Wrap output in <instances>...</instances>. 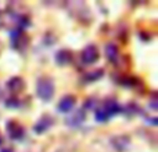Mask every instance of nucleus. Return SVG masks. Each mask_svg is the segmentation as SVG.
Here are the masks:
<instances>
[{
    "label": "nucleus",
    "instance_id": "obj_15",
    "mask_svg": "<svg viewBox=\"0 0 158 152\" xmlns=\"http://www.w3.org/2000/svg\"><path fill=\"white\" fill-rule=\"evenodd\" d=\"M2 50H3V44L0 43V53H2Z\"/></svg>",
    "mask_w": 158,
    "mask_h": 152
},
{
    "label": "nucleus",
    "instance_id": "obj_11",
    "mask_svg": "<svg viewBox=\"0 0 158 152\" xmlns=\"http://www.w3.org/2000/svg\"><path fill=\"white\" fill-rule=\"evenodd\" d=\"M71 55L72 53L68 50H60V51L56 54V62L60 64V65H65L71 61Z\"/></svg>",
    "mask_w": 158,
    "mask_h": 152
},
{
    "label": "nucleus",
    "instance_id": "obj_14",
    "mask_svg": "<svg viewBox=\"0 0 158 152\" xmlns=\"http://www.w3.org/2000/svg\"><path fill=\"white\" fill-rule=\"evenodd\" d=\"M2 152H13V151H11V150H3Z\"/></svg>",
    "mask_w": 158,
    "mask_h": 152
},
{
    "label": "nucleus",
    "instance_id": "obj_12",
    "mask_svg": "<svg viewBox=\"0 0 158 152\" xmlns=\"http://www.w3.org/2000/svg\"><path fill=\"white\" fill-rule=\"evenodd\" d=\"M22 38H24V35H22V29H19V28L14 29L13 32H11V43H13V47L18 49V47L21 46Z\"/></svg>",
    "mask_w": 158,
    "mask_h": 152
},
{
    "label": "nucleus",
    "instance_id": "obj_9",
    "mask_svg": "<svg viewBox=\"0 0 158 152\" xmlns=\"http://www.w3.org/2000/svg\"><path fill=\"white\" fill-rule=\"evenodd\" d=\"M25 87V82L22 80L21 78H18V76H15V78H11L10 80L7 82V89L10 90L11 93H14V94H18V93H21L22 90H24Z\"/></svg>",
    "mask_w": 158,
    "mask_h": 152
},
{
    "label": "nucleus",
    "instance_id": "obj_6",
    "mask_svg": "<svg viewBox=\"0 0 158 152\" xmlns=\"http://www.w3.org/2000/svg\"><path fill=\"white\" fill-rule=\"evenodd\" d=\"M85 118H86V114H85L83 109H78V111L72 112L69 115V118L67 119V125L71 126V127H79L85 122Z\"/></svg>",
    "mask_w": 158,
    "mask_h": 152
},
{
    "label": "nucleus",
    "instance_id": "obj_5",
    "mask_svg": "<svg viewBox=\"0 0 158 152\" xmlns=\"http://www.w3.org/2000/svg\"><path fill=\"white\" fill-rule=\"evenodd\" d=\"M75 102H77V98H75L74 95H65V97L61 98V101L58 102L57 109L60 112H63V114H68L75 106Z\"/></svg>",
    "mask_w": 158,
    "mask_h": 152
},
{
    "label": "nucleus",
    "instance_id": "obj_10",
    "mask_svg": "<svg viewBox=\"0 0 158 152\" xmlns=\"http://www.w3.org/2000/svg\"><path fill=\"white\" fill-rule=\"evenodd\" d=\"M106 55L108 58L110 62H118V58H119V50L115 46L114 43H108L106 46Z\"/></svg>",
    "mask_w": 158,
    "mask_h": 152
},
{
    "label": "nucleus",
    "instance_id": "obj_1",
    "mask_svg": "<svg viewBox=\"0 0 158 152\" xmlns=\"http://www.w3.org/2000/svg\"><path fill=\"white\" fill-rule=\"evenodd\" d=\"M119 112H121V106L117 101L107 100L106 102L103 104V106H101L100 109H97V112H96V119H97L98 122H107L111 116L119 114Z\"/></svg>",
    "mask_w": 158,
    "mask_h": 152
},
{
    "label": "nucleus",
    "instance_id": "obj_2",
    "mask_svg": "<svg viewBox=\"0 0 158 152\" xmlns=\"http://www.w3.org/2000/svg\"><path fill=\"white\" fill-rule=\"evenodd\" d=\"M36 94L40 100L50 101L54 95V83L50 78H40L36 83Z\"/></svg>",
    "mask_w": 158,
    "mask_h": 152
},
{
    "label": "nucleus",
    "instance_id": "obj_3",
    "mask_svg": "<svg viewBox=\"0 0 158 152\" xmlns=\"http://www.w3.org/2000/svg\"><path fill=\"white\" fill-rule=\"evenodd\" d=\"M98 58H100V53H98V49L94 44H89L87 47H85V50L81 54L82 62L87 64V65H92V64L97 62Z\"/></svg>",
    "mask_w": 158,
    "mask_h": 152
},
{
    "label": "nucleus",
    "instance_id": "obj_8",
    "mask_svg": "<svg viewBox=\"0 0 158 152\" xmlns=\"http://www.w3.org/2000/svg\"><path fill=\"white\" fill-rule=\"evenodd\" d=\"M52 125H53L52 116H49V115H44V116H42L40 119L36 122V125L33 126V130H35L36 133L42 134V133H44V131L49 130V129L52 127Z\"/></svg>",
    "mask_w": 158,
    "mask_h": 152
},
{
    "label": "nucleus",
    "instance_id": "obj_4",
    "mask_svg": "<svg viewBox=\"0 0 158 152\" xmlns=\"http://www.w3.org/2000/svg\"><path fill=\"white\" fill-rule=\"evenodd\" d=\"M7 133L10 134V137L13 140H21L25 134V129L18 122H13L11 120L7 125Z\"/></svg>",
    "mask_w": 158,
    "mask_h": 152
},
{
    "label": "nucleus",
    "instance_id": "obj_13",
    "mask_svg": "<svg viewBox=\"0 0 158 152\" xmlns=\"http://www.w3.org/2000/svg\"><path fill=\"white\" fill-rule=\"evenodd\" d=\"M101 76H103V71H96L93 72V74H87L85 76V80L86 82H94L97 80V79H100Z\"/></svg>",
    "mask_w": 158,
    "mask_h": 152
},
{
    "label": "nucleus",
    "instance_id": "obj_7",
    "mask_svg": "<svg viewBox=\"0 0 158 152\" xmlns=\"http://www.w3.org/2000/svg\"><path fill=\"white\" fill-rule=\"evenodd\" d=\"M111 144L112 148H115L119 152H123L128 150L129 145H131V138L128 136H117L114 138H111Z\"/></svg>",
    "mask_w": 158,
    "mask_h": 152
}]
</instances>
